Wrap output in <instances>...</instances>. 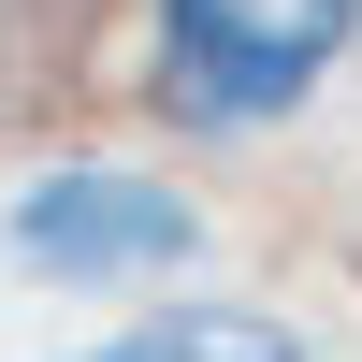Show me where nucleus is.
<instances>
[{
	"label": "nucleus",
	"instance_id": "nucleus-2",
	"mask_svg": "<svg viewBox=\"0 0 362 362\" xmlns=\"http://www.w3.org/2000/svg\"><path fill=\"white\" fill-rule=\"evenodd\" d=\"M15 261L58 290H116V276H160V261H203V203L160 189V174H116V160H58L15 189Z\"/></svg>",
	"mask_w": 362,
	"mask_h": 362
},
{
	"label": "nucleus",
	"instance_id": "nucleus-3",
	"mask_svg": "<svg viewBox=\"0 0 362 362\" xmlns=\"http://www.w3.org/2000/svg\"><path fill=\"white\" fill-rule=\"evenodd\" d=\"M73 362H305V334L261 305H174V319H145L116 348H73Z\"/></svg>",
	"mask_w": 362,
	"mask_h": 362
},
{
	"label": "nucleus",
	"instance_id": "nucleus-1",
	"mask_svg": "<svg viewBox=\"0 0 362 362\" xmlns=\"http://www.w3.org/2000/svg\"><path fill=\"white\" fill-rule=\"evenodd\" d=\"M362 44V0H160V102L189 131H276Z\"/></svg>",
	"mask_w": 362,
	"mask_h": 362
}]
</instances>
